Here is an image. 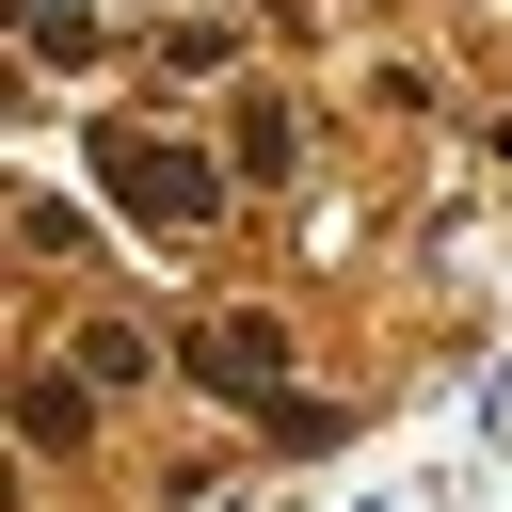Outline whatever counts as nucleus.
Here are the masks:
<instances>
[{
  "instance_id": "nucleus-2",
  "label": "nucleus",
  "mask_w": 512,
  "mask_h": 512,
  "mask_svg": "<svg viewBox=\"0 0 512 512\" xmlns=\"http://www.w3.org/2000/svg\"><path fill=\"white\" fill-rule=\"evenodd\" d=\"M192 368H224V400H256L288 352H272V320H208V336H192Z\"/></svg>"
},
{
  "instance_id": "nucleus-1",
  "label": "nucleus",
  "mask_w": 512,
  "mask_h": 512,
  "mask_svg": "<svg viewBox=\"0 0 512 512\" xmlns=\"http://www.w3.org/2000/svg\"><path fill=\"white\" fill-rule=\"evenodd\" d=\"M112 176H128L160 224H192V208H208V160H176V144H112Z\"/></svg>"
}]
</instances>
